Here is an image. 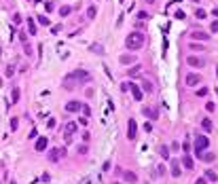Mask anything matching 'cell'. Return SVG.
<instances>
[{
    "instance_id": "obj_1",
    "label": "cell",
    "mask_w": 218,
    "mask_h": 184,
    "mask_svg": "<svg viewBox=\"0 0 218 184\" xmlns=\"http://www.w3.org/2000/svg\"><path fill=\"white\" fill-rule=\"evenodd\" d=\"M87 81H91V76H89V72H85V70H81V68H76V70L74 72H72V74H68L66 78H64V85L70 89V87H74V85H72V83H87Z\"/></svg>"
},
{
    "instance_id": "obj_2",
    "label": "cell",
    "mask_w": 218,
    "mask_h": 184,
    "mask_svg": "<svg viewBox=\"0 0 218 184\" xmlns=\"http://www.w3.org/2000/svg\"><path fill=\"white\" fill-rule=\"evenodd\" d=\"M144 34L142 32H131V34H127V38H125V47L129 49V51H138V49H142L144 47Z\"/></svg>"
},
{
    "instance_id": "obj_3",
    "label": "cell",
    "mask_w": 218,
    "mask_h": 184,
    "mask_svg": "<svg viewBox=\"0 0 218 184\" xmlns=\"http://www.w3.org/2000/svg\"><path fill=\"white\" fill-rule=\"evenodd\" d=\"M210 146V140H208V135H195V154L205 150Z\"/></svg>"
},
{
    "instance_id": "obj_4",
    "label": "cell",
    "mask_w": 218,
    "mask_h": 184,
    "mask_svg": "<svg viewBox=\"0 0 218 184\" xmlns=\"http://www.w3.org/2000/svg\"><path fill=\"white\" fill-rule=\"evenodd\" d=\"M186 64H188L191 68H203V66H205V59H203V57H197V55H188V57H186Z\"/></svg>"
},
{
    "instance_id": "obj_5",
    "label": "cell",
    "mask_w": 218,
    "mask_h": 184,
    "mask_svg": "<svg viewBox=\"0 0 218 184\" xmlns=\"http://www.w3.org/2000/svg\"><path fill=\"white\" fill-rule=\"evenodd\" d=\"M136 135H138L136 119H129V121H127V140H136Z\"/></svg>"
},
{
    "instance_id": "obj_6",
    "label": "cell",
    "mask_w": 218,
    "mask_h": 184,
    "mask_svg": "<svg viewBox=\"0 0 218 184\" xmlns=\"http://www.w3.org/2000/svg\"><path fill=\"white\" fill-rule=\"evenodd\" d=\"M64 154H66V148H51L49 150V161H51V163H57Z\"/></svg>"
},
{
    "instance_id": "obj_7",
    "label": "cell",
    "mask_w": 218,
    "mask_h": 184,
    "mask_svg": "<svg viewBox=\"0 0 218 184\" xmlns=\"http://www.w3.org/2000/svg\"><path fill=\"white\" fill-rule=\"evenodd\" d=\"M184 83H186L188 87H197V85L201 83V76H199V74H195V72H188V74H186V78H184Z\"/></svg>"
},
{
    "instance_id": "obj_8",
    "label": "cell",
    "mask_w": 218,
    "mask_h": 184,
    "mask_svg": "<svg viewBox=\"0 0 218 184\" xmlns=\"http://www.w3.org/2000/svg\"><path fill=\"white\" fill-rule=\"evenodd\" d=\"M47 146H49V140H47L44 135H40V137H36V144H34V150L36 152H42Z\"/></svg>"
},
{
    "instance_id": "obj_9",
    "label": "cell",
    "mask_w": 218,
    "mask_h": 184,
    "mask_svg": "<svg viewBox=\"0 0 218 184\" xmlns=\"http://www.w3.org/2000/svg\"><path fill=\"white\" fill-rule=\"evenodd\" d=\"M123 180H125L127 184H136V182H138V174H136V171L125 169V171H123Z\"/></svg>"
},
{
    "instance_id": "obj_10",
    "label": "cell",
    "mask_w": 218,
    "mask_h": 184,
    "mask_svg": "<svg viewBox=\"0 0 218 184\" xmlns=\"http://www.w3.org/2000/svg\"><path fill=\"white\" fill-rule=\"evenodd\" d=\"M142 114H144V117H148L151 121H157V119H159L157 110H155V108H148V106H144V108H142Z\"/></svg>"
},
{
    "instance_id": "obj_11",
    "label": "cell",
    "mask_w": 218,
    "mask_h": 184,
    "mask_svg": "<svg viewBox=\"0 0 218 184\" xmlns=\"http://www.w3.org/2000/svg\"><path fill=\"white\" fill-rule=\"evenodd\" d=\"M129 91L133 93V100H136V102H142V89H140V85L129 83Z\"/></svg>"
},
{
    "instance_id": "obj_12",
    "label": "cell",
    "mask_w": 218,
    "mask_h": 184,
    "mask_svg": "<svg viewBox=\"0 0 218 184\" xmlns=\"http://www.w3.org/2000/svg\"><path fill=\"white\" fill-rule=\"evenodd\" d=\"M169 174H172L174 178H180V174H182V169H180V163H178L176 159L172 161V165H169Z\"/></svg>"
},
{
    "instance_id": "obj_13",
    "label": "cell",
    "mask_w": 218,
    "mask_h": 184,
    "mask_svg": "<svg viewBox=\"0 0 218 184\" xmlns=\"http://www.w3.org/2000/svg\"><path fill=\"white\" fill-rule=\"evenodd\" d=\"M81 106H83L81 102H76V100H70V102L66 104V110H68V112H79V110H81Z\"/></svg>"
},
{
    "instance_id": "obj_14",
    "label": "cell",
    "mask_w": 218,
    "mask_h": 184,
    "mask_svg": "<svg viewBox=\"0 0 218 184\" xmlns=\"http://www.w3.org/2000/svg\"><path fill=\"white\" fill-rule=\"evenodd\" d=\"M140 89H142V91H146V93H153V89H155V87H153V83H151L148 78H144V81L140 83Z\"/></svg>"
},
{
    "instance_id": "obj_15",
    "label": "cell",
    "mask_w": 218,
    "mask_h": 184,
    "mask_svg": "<svg viewBox=\"0 0 218 184\" xmlns=\"http://www.w3.org/2000/svg\"><path fill=\"white\" fill-rule=\"evenodd\" d=\"M76 129H79V125H76L74 121H70V123L66 125V129H64V131H66V135H74V133H76Z\"/></svg>"
},
{
    "instance_id": "obj_16",
    "label": "cell",
    "mask_w": 218,
    "mask_h": 184,
    "mask_svg": "<svg viewBox=\"0 0 218 184\" xmlns=\"http://www.w3.org/2000/svg\"><path fill=\"white\" fill-rule=\"evenodd\" d=\"M182 165H184L186 169H195V163H193L191 154H184V157H182Z\"/></svg>"
},
{
    "instance_id": "obj_17",
    "label": "cell",
    "mask_w": 218,
    "mask_h": 184,
    "mask_svg": "<svg viewBox=\"0 0 218 184\" xmlns=\"http://www.w3.org/2000/svg\"><path fill=\"white\" fill-rule=\"evenodd\" d=\"M191 38H193V40H208V38H210V34H205V32H199V30H197V32H193V34H191Z\"/></svg>"
},
{
    "instance_id": "obj_18",
    "label": "cell",
    "mask_w": 218,
    "mask_h": 184,
    "mask_svg": "<svg viewBox=\"0 0 218 184\" xmlns=\"http://www.w3.org/2000/svg\"><path fill=\"white\" fill-rule=\"evenodd\" d=\"M197 157H199V159H203L205 163H210V161H214V159H216V157H214V152H203V150H201V152H197Z\"/></svg>"
},
{
    "instance_id": "obj_19",
    "label": "cell",
    "mask_w": 218,
    "mask_h": 184,
    "mask_svg": "<svg viewBox=\"0 0 218 184\" xmlns=\"http://www.w3.org/2000/svg\"><path fill=\"white\" fill-rule=\"evenodd\" d=\"M119 61L123 64V66H127V64H136V57H133V55H121Z\"/></svg>"
},
{
    "instance_id": "obj_20",
    "label": "cell",
    "mask_w": 218,
    "mask_h": 184,
    "mask_svg": "<svg viewBox=\"0 0 218 184\" xmlns=\"http://www.w3.org/2000/svg\"><path fill=\"white\" fill-rule=\"evenodd\" d=\"M89 49H91L93 53H98V55H104V47H102V44H100V42H93V44H91V47H89Z\"/></svg>"
},
{
    "instance_id": "obj_21",
    "label": "cell",
    "mask_w": 218,
    "mask_h": 184,
    "mask_svg": "<svg viewBox=\"0 0 218 184\" xmlns=\"http://www.w3.org/2000/svg\"><path fill=\"white\" fill-rule=\"evenodd\" d=\"M19 95H21V93H19V89L15 87V89H13V93H11V102H9V104H17V102H19Z\"/></svg>"
},
{
    "instance_id": "obj_22",
    "label": "cell",
    "mask_w": 218,
    "mask_h": 184,
    "mask_svg": "<svg viewBox=\"0 0 218 184\" xmlns=\"http://www.w3.org/2000/svg\"><path fill=\"white\" fill-rule=\"evenodd\" d=\"M72 13V7H68V4H64V7H59V15L62 17H68Z\"/></svg>"
},
{
    "instance_id": "obj_23",
    "label": "cell",
    "mask_w": 218,
    "mask_h": 184,
    "mask_svg": "<svg viewBox=\"0 0 218 184\" xmlns=\"http://www.w3.org/2000/svg\"><path fill=\"white\" fill-rule=\"evenodd\" d=\"M205 180H210V182H216V180H218L216 171H212V169H205Z\"/></svg>"
},
{
    "instance_id": "obj_24",
    "label": "cell",
    "mask_w": 218,
    "mask_h": 184,
    "mask_svg": "<svg viewBox=\"0 0 218 184\" xmlns=\"http://www.w3.org/2000/svg\"><path fill=\"white\" fill-rule=\"evenodd\" d=\"M26 24H28V32L30 34H36V26H34V21L30 17H26Z\"/></svg>"
},
{
    "instance_id": "obj_25",
    "label": "cell",
    "mask_w": 218,
    "mask_h": 184,
    "mask_svg": "<svg viewBox=\"0 0 218 184\" xmlns=\"http://www.w3.org/2000/svg\"><path fill=\"white\" fill-rule=\"evenodd\" d=\"M159 154H161V159H169V148L167 146H161L159 148Z\"/></svg>"
},
{
    "instance_id": "obj_26",
    "label": "cell",
    "mask_w": 218,
    "mask_h": 184,
    "mask_svg": "<svg viewBox=\"0 0 218 184\" xmlns=\"http://www.w3.org/2000/svg\"><path fill=\"white\" fill-rule=\"evenodd\" d=\"M95 15H98V9H95V7H89V9H87V17H89V19H95Z\"/></svg>"
},
{
    "instance_id": "obj_27",
    "label": "cell",
    "mask_w": 218,
    "mask_h": 184,
    "mask_svg": "<svg viewBox=\"0 0 218 184\" xmlns=\"http://www.w3.org/2000/svg\"><path fill=\"white\" fill-rule=\"evenodd\" d=\"M201 127H203L205 131H212V121H210V119H203V121H201Z\"/></svg>"
},
{
    "instance_id": "obj_28",
    "label": "cell",
    "mask_w": 218,
    "mask_h": 184,
    "mask_svg": "<svg viewBox=\"0 0 218 184\" xmlns=\"http://www.w3.org/2000/svg\"><path fill=\"white\" fill-rule=\"evenodd\" d=\"M195 17H197V19H205V17H208V13H205L203 9H197V11H195Z\"/></svg>"
},
{
    "instance_id": "obj_29",
    "label": "cell",
    "mask_w": 218,
    "mask_h": 184,
    "mask_svg": "<svg viewBox=\"0 0 218 184\" xmlns=\"http://www.w3.org/2000/svg\"><path fill=\"white\" fill-rule=\"evenodd\" d=\"M17 127H19V121H17V117H13L11 119V131H17Z\"/></svg>"
},
{
    "instance_id": "obj_30",
    "label": "cell",
    "mask_w": 218,
    "mask_h": 184,
    "mask_svg": "<svg viewBox=\"0 0 218 184\" xmlns=\"http://www.w3.org/2000/svg\"><path fill=\"white\" fill-rule=\"evenodd\" d=\"M197 95H199V98H205V95H208V87H199V89H197Z\"/></svg>"
},
{
    "instance_id": "obj_31",
    "label": "cell",
    "mask_w": 218,
    "mask_h": 184,
    "mask_svg": "<svg viewBox=\"0 0 218 184\" xmlns=\"http://www.w3.org/2000/svg\"><path fill=\"white\" fill-rule=\"evenodd\" d=\"M38 24H40V26H49V17L40 15V17H38Z\"/></svg>"
},
{
    "instance_id": "obj_32",
    "label": "cell",
    "mask_w": 218,
    "mask_h": 184,
    "mask_svg": "<svg viewBox=\"0 0 218 184\" xmlns=\"http://www.w3.org/2000/svg\"><path fill=\"white\" fill-rule=\"evenodd\" d=\"M81 112H83V117H89V114H91V108H89V106H81Z\"/></svg>"
},
{
    "instance_id": "obj_33",
    "label": "cell",
    "mask_w": 218,
    "mask_h": 184,
    "mask_svg": "<svg viewBox=\"0 0 218 184\" xmlns=\"http://www.w3.org/2000/svg\"><path fill=\"white\" fill-rule=\"evenodd\" d=\"M4 74H7L9 78H11V76L15 74V70H13V66H7V70H4Z\"/></svg>"
},
{
    "instance_id": "obj_34",
    "label": "cell",
    "mask_w": 218,
    "mask_h": 184,
    "mask_svg": "<svg viewBox=\"0 0 218 184\" xmlns=\"http://www.w3.org/2000/svg\"><path fill=\"white\" fill-rule=\"evenodd\" d=\"M191 51H203L201 44H195V42H191Z\"/></svg>"
},
{
    "instance_id": "obj_35",
    "label": "cell",
    "mask_w": 218,
    "mask_h": 184,
    "mask_svg": "<svg viewBox=\"0 0 218 184\" xmlns=\"http://www.w3.org/2000/svg\"><path fill=\"white\" fill-rule=\"evenodd\" d=\"M210 30H212L214 34L218 32V19H216V21H212V26H210Z\"/></svg>"
},
{
    "instance_id": "obj_36",
    "label": "cell",
    "mask_w": 218,
    "mask_h": 184,
    "mask_svg": "<svg viewBox=\"0 0 218 184\" xmlns=\"http://www.w3.org/2000/svg\"><path fill=\"white\" fill-rule=\"evenodd\" d=\"M79 154H87V144H81L79 146Z\"/></svg>"
},
{
    "instance_id": "obj_37",
    "label": "cell",
    "mask_w": 218,
    "mask_h": 184,
    "mask_svg": "<svg viewBox=\"0 0 218 184\" xmlns=\"http://www.w3.org/2000/svg\"><path fill=\"white\" fill-rule=\"evenodd\" d=\"M138 19H140V21H142V19H148V13H144V11H140V13H138Z\"/></svg>"
},
{
    "instance_id": "obj_38",
    "label": "cell",
    "mask_w": 218,
    "mask_h": 184,
    "mask_svg": "<svg viewBox=\"0 0 218 184\" xmlns=\"http://www.w3.org/2000/svg\"><path fill=\"white\" fill-rule=\"evenodd\" d=\"M28 137H30V140H36V137H38V131H36V129H32V131H30V135H28Z\"/></svg>"
},
{
    "instance_id": "obj_39",
    "label": "cell",
    "mask_w": 218,
    "mask_h": 184,
    "mask_svg": "<svg viewBox=\"0 0 218 184\" xmlns=\"http://www.w3.org/2000/svg\"><path fill=\"white\" fill-rule=\"evenodd\" d=\"M138 72H140V66H138V64H136V66H133V68H131V70H129V74H138Z\"/></svg>"
},
{
    "instance_id": "obj_40",
    "label": "cell",
    "mask_w": 218,
    "mask_h": 184,
    "mask_svg": "<svg viewBox=\"0 0 218 184\" xmlns=\"http://www.w3.org/2000/svg\"><path fill=\"white\" fill-rule=\"evenodd\" d=\"M47 125H49V129H53V127L57 125V121H55V119H49V123H47Z\"/></svg>"
},
{
    "instance_id": "obj_41",
    "label": "cell",
    "mask_w": 218,
    "mask_h": 184,
    "mask_svg": "<svg viewBox=\"0 0 218 184\" xmlns=\"http://www.w3.org/2000/svg\"><path fill=\"white\" fill-rule=\"evenodd\" d=\"M205 108H208V112H214V108H216V106H214L212 102H208V104H205Z\"/></svg>"
},
{
    "instance_id": "obj_42",
    "label": "cell",
    "mask_w": 218,
    "mask_h": 184,
    "mask_svg": "<svg viewBox=\"0 0 218 184\" xmlns=\"http://www.w3.org/2000/svg\"><path fill=\"white\" fill-rule=\"evenodd\" d=\"M157 174L163 176V174H165V167H163V165H157Z\"/></svg>"
},
{
    "instance_id": "obj_43",
    "label": "cell",
    "mask_w": 218,
    "mask_h": 184,
    "mask_svg": "<svg viewBox=\"0 0 218 184\" xmlns=\"http://www.w3.org/2000/svg\"><path fill=\"white\" fill-rule=\"evenodd\" d=\"M83 140H85V142H89V140H91V133H89V131H85V133H83Z\"/></svg>"
},
{
    "instance_id": "obj_44",
    "label": "cell",
    "mask_w": 218,
    "mask_h": 184,
    "mask_svg": "<svg viewBox=\"0 0 218 184\" xmlns=\"http://www.w3.org/2000/svg\"><path fill=\"white\" fill-rule=\"evenodd\" d=\"M127 89H129V83H127V81H125V83H123V85H121V91H127Z\"/></svg>"
},
{
    "instance_id": "obj_45",
    "label": "cell",
    "mask_w": 218,
    "mask_h": 184,
    "mask_svg": "<svg viewBox=\"0 0 218 184\" xmlns=\"http://www.w3.org/2000/svg\"><path fill=\"white\" fill-rule=\"evenodd\" d=\"M174 17H178V19H184V13H182V11H176V15H174Z\"/></svg>"
},
{
    "instance_id": "obj_46",
    "label": "cell",
    "mask_w": 218,
    "mask_h": 184,
    "mask_svg": "<svg viewBox=\"0 0 218 184\" xmlns=\"http://www.w3.org/2000/svg\"><path fill=\"white\" fill-rule=\"evenodd\" d=\"M172 150H174V152H176V150H180V144H178V142H174V144H172Z\"/></svg>"
},
{
    "instance_id": "obj_47",
    "label": "cell",
    "mask_w": 218,
    "mask_h": 184,
    "mask_svg": "<svg viewBox=\"0 0 218 184\" xmlns=\"http://www.w3.org/2000/svg\"><path fill=\"white\" fill-rule=\"evenodd\" d=\"M79 184H91V178H83V180H81Z\"/></svg>"
},
{
    "instance_id": "obj_48",
    "label": "cell",
    "mask_w": 218,
    "mask_h": 184,
    "mask_svg": "<svg viewBox=\"0 0 218 184\" xmlns=\"http://www.w3.org/2000/svg\"><path fill=\"white\" fill-rule=\"evenodd\" d=\"M195 184H208V180H205V178H199V180H197Z\"/></svg>"
},
{
    "instance_id": "obj_49",
    "label": "cell",
    "mask_w": 218,
    "mask_h": 184,
    "mask_svg": "<svg viewBox=\"0 0 218 184\" xmlns=\"http://www.w3.org/2000/svg\"><path fill=\"white\" fill-rule=\"evenodd\" d=\"M146 2H148V4H153V2H155V0H146Z\"/></svg>"
},
{
    "instance_id": "obj_50",
    "label": "cell",
    "mask_w": 218,
    "mask_h": 184,
    "mask_svg": "<svg viewBox=\"0 0 218 184\" xmlns=\"http://www.w3.org/2000/svg\"><path fill=\"white\" fill-rule=\"evenodd\" d=\"M193 2H201V0H193Z\"/></svg>"
},
{
    "instance_id": "obj_51",
    "label": "cell",
    "mask_w": 218,
    "mask_h": 184,
    "mask_svg": "<svg viewBox=\"0 0 218 184\" xmlns=\"http://www.w3.org/2000/svg\"><path fill=\"white\" fill-rule=\"evenodd\" d=\"M216 74H218V68H216Z\"/></svg>"
},
{
    "instance_id": "obj_52",
    "label": "cell",
    "mask_w": 218,
    "mask_h": 184,
    "mask_svg": "<svg viewBox=\"0 0 218 184\" xmlns=\"http://www.w3.org/2000/svg\"><path fill=\"white\" fill-rule=\"evenodd\" d=\"M11 184H17V182H11Z\"/></svg>"
},
{
    "instance_id": "obj_53",
    "label": "cell",
    "mask_w": 218,
    "mask_h": 184,
    "mask_svg": "<svg viewBox=\"0 0 218 184\" xmlns=\"http://www.w3.org/2000/svg\"><path fill=\"white\" fill-rule=\"evenodd\" d=\"M0 83H2V78H0Z\"/></svg>"
},
{
    "instance_id": "obj_54",
    "label": "cell",
    "mask_w": 218,
    "mask_h": 184,
    "mask_svg": "<svg viewBox=\"0 0 218 184\" xmlns=\"http://www.w3.org/2000/svg\"><path fill=\"white\" fill-rule=\"evenodd\" d=\"M114 184H119V182H114Z\"/></svg>"
},
{
    "instance_id": "obj_55",
    "label": "cell",
    "mask_w": 218,
    "mask_h": 184,
    "mask_svg": "<svg viewBox=\"0 0 218 184\" xmlns=\"http://www.w3.org/2000/svg\"><path fill=\"white\" fill-rule=\"evenodd\" d=\"M0 53H2V51H0Z\"/></svg>"
}]
</instances>
